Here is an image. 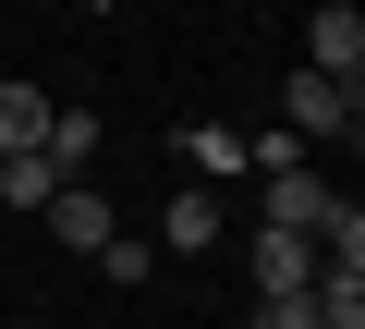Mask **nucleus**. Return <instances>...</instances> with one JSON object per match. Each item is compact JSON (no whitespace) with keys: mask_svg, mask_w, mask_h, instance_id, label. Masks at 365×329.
Masks as SVG:
<instances>
[{"mask_svg":"<svg viewBox=\"0 0 365 329\" xmlns=\"http://www.w3.org/2000/svg\"><path fill=\"white\" fill-rule=\"evenodd\" d=\"M304 74L365 86V13H353V0H317V13H304Z\"/></svg>","mask_w":365,"mask_h":329,"instance_id":"nucleus-1","label":"nucleus"},{"mask_svg":"<svg viewBox=\"0 0 365 329\" xmlns=\"http://www.w3.org/2000/svg\"><path fill=\"white\" fill-rule=\"evenodd\" d=\"M280 134H304V146L353 134V86H329V74H292V86H280Z\"/></svg>","mask_w":365,"mask_h":329,"instance_id":"nucleus-2","label":"nucleus"},{"mask_svg":"<svg viewBox=\"0 0 365 329\" xmlns=\"http://www.w3.org/2000/svg\"><path fill=\"white\" fill-rule=\"evenodd\" d=\"M329 208H341V196H329L317 171H268V196H256V232H304V244H317V232H329Z\"/></svg>","mask_w":365,"mask_h":329,"instance_id":"nucleus-3","label":"nucleus"},{"mask_svg":"<svg viewBox=\"0 0 365 329\" xmlns=\"http://www.w3.org/2000/svg\"><path fill=\"white\" fill-rule=\"evenodd\" d=\"M220 232H232V208H220V183H182V196L158 208V244H170V256H207Z\"/></svg>","mask_w":365,"mask_h":329,"instance_id":"nucleus-4","label":"nucleus"},{"mask_svg":"<svg viewBox=\"0 0 365 329\" xmlns=\"http://www.w3.org/2000/svg\"><path fill=\"white\" fill-rule=\"evenodd\" d=\"M37 158H49V183H86V171H98V110H73V98H61V110H49V146H37Z\"/></svg>","mask_w":365,"mask_h":329,"instance_id":"nucleus-5","label":"nucleus"},{"mask_svg":"<svg viewBox=\"0 0 365 329\" xmlns=\"http://www.w3.org/2000/svg\"><path fill=\"white\" fill-rule=\"evenodd\" d=\"M49 110H61L49 86H0V158H37L49 146Z\"/></svg>","mask_w":365,"mask_h":329,"instance_id":"nucleus-6","label":"nucleus"},{"mask_svg":"<svg viewBox=\"0 0 365 329\" xmlns=\"http://www.w3.org/2000/svg\"><path fill=\"white\" fill-rule=\"evenodd\" d=\"M49 232H61L73 256H98V244H110L122 220H110V196H86V183H61V196H49Z\"/></svg>","mask_w":365,"mask_h":329,"instance_id":"nucleus-7","label":"nucleus"},{"mask_svg":"<svg viewBox=\"0 0 365 329\" xmlns=\"http://www.w3.org/2000/svg\"><path fill=\"white\" fill-rule=\"evenodd\" d=\"M317 280V244L304 232H256V293H304Z\"/></svg>","mask_w":365,"mask_h":329,"instance_id":"nucleus-8","label":"nucleus"},{"mask_svg":"<svg viewBox=\"0 0 365 329\" xmlns=\"http://www.w3.org/2000/svg\"><path fill=\"white\" fill-rule=\"evenodd\" d=\"M182 158H195V183H232V171H244V134H232V122H195Z\"/></svg>","mask_w":365,"mask_h":329,"instance_id":"nucleus-9","label":"nucleus"},{"mask_svg":"<svg viewBox=\"0 0 365 329\" xmlns=\"http://www.w3.org/2000/svg\"><path fill=\"white\" fill-rule=\"evenodd\" d=\"M61 183H49V158H0V208H49Z\"/></svg>","mask_w":365,"mask_h":329,"instance_id":"nucleus-10","label":"nucleus"},{"mask_svg":"<svg viewBox=\"0 0 365 329\" xmlns=\"http://www.w3.org/2000/svg\"><path fill=\"white\" fill-rule=\"evenodd\" d=\"M256 329H317V280L304 293H256Z\"/></svg>","mask_w":365,"mask_h":329,"instance_id":"nucleus-11","label":"nucleus"},{"mask_svg":"<svg viewBox=\"0 0 365 329\" xmlns=\"http://www.w3.org/2000/svg\"><path fill=\"white\" fill-rule=\"evenodd\" d=\"M25 329H49V317H25Z\"/></svg>","mask_w":365,"mask_h":329,"instance_id":"nucleus-12","label":"nucleus"}]
</instances>
